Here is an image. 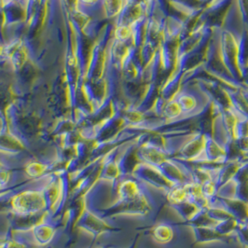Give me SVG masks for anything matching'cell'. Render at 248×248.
Returning a JSON list of instances; mask_svg holds the SVG:
<instances>
[{
    "mask_svg": "<svg viewBox=\"0 0 248 248\" xmlns=\"http://www.w3.org/2000/svg\"><path fill=\"white\" fill-rule=\"evenodd\" d=\"M151 211V205L148 195L143 190L138 196L132 199L119 200L111 207L105 210V217H113L118 215L147 216Z\"/></svg>",
    "mask_w": 248,
    "mask_h": 248,
    "instance_id": "obj_1",
    "label": "cell"
},
{
    "mask_svg": "<svg viewBox=\"0 0 248 248\" xmlns=\"http://www.w3.org/2000/svg\"><path fill=\"white\" fill-rule=\"evenodd\" d=\"M134 175L139 181L148 183L150 186L168 191L174 185L161 172L158 167L141 163L135 171Z\"/></svg>",
    "mask_w": 248,
    "mask_h": 248,
    "instance_id": "obj_2",
    "label": "cell"
},
{
    "mask_svg": "<svg viewBox=\"0 0 248 248\" xmlns=\"http://www.w3.org/2000/svg\"><path fill=\"white\" fill-rule=\"evenodd\" d=\"M205 140L206 137L202 134L198 133L188 141H186L180 149L172 152L170 159L188 161L202 159Z\"/></svg>",
    "mask_w": 248,
    "mask_h": 248,
    "instance_id": "obj_3",
    "label": "cell"
},
{
    "mask_svg": "<svg viewBox=\"0 0 248 248\" xmlns=\"http://www.w3.org/2000/svg\"><path fill=\"white\" fill-rule=\"evenodd\" d=\"M13 205L21 214H34L44 209L45 196L37 191H26L13 199Z\"/></svg>",
    "mask_w": 248,
    "mask_h": 248,
    "instance_id": "obj_4",
    "label": "cell"
},
{
    "mask_svg": "<svg viewBox=\"0 0 248 248\" xmlns=\"http://www.w3.org/2000/svg\"><path fill=\"white\" fill-rule=\"evenodd\" d=\"M218 202L219 206L223 207L238 221H246L248 219V203L236 199L233 196H224L217 194L211 204Z\"/></svg>",
    "mask_w": 248,
    "mask_h": 248,
    "instance_id": "obj_5",
    "label": "cell"
},
{
    "mask_svg": "<svg viewBox=\"0 0 248 248\" xmlns=\"http://www.w3.org/2000/svg\"><path fill=\"white\" fill-rule=\"evenodd\" d=\"M174 185H184L191 182L189 174L176 161L168 159L158 167Z\"/></svg>",
    "mask_w": 248,
    "mask_h": 248,
    "instance_id": "obj_6",
    "label": "cell"
},
{
    "mask_svg": "<svg viewBox=\"0 0 248 248\" xmlns=\"http://www.w3.org/2000/svg\"><path fill=\"white\" fill-rule=\"evenodd\" d=\"M138 156L143 163L159 167L163 161L170 159L171 152L158 149L149 144H138Z\"/></svg>",
    "mask_w": 248,
    "mask_h": 248,
    "instance_id": "obj_7",
    "label": "cell"
},
{
    "mask_svg": "<svg viewBox=\"0 0 248 248\" xmlns=\"http://www.w3.org/2000/svg\"><path fill=\"white\" fill-rule=\"evenodd\" d=\"M248 160V158H246V159H242V160L225 161V163L217 171L216 178H215L218 191L221 188H223L227 184H229L230 182L232 181V178L235 175L237 171L239 170V168Z\"/></svg>",
    "mask_w": 248,
    "mask_h": 248,
    "instance_id": "obj_8",
    "label": "cell"
},
{
    "mask_svg": "<svg viewBox=\"0 0 248 248\" xmlns=\"http://www.w3.org/2000/svg\"><path fill=\"white\" fill-rule=\"evenodd\" d=\"M143 163L138 156V144L131 146L124 152V155L119 158V166L122 176L133 175L137 167Z\"/></svg>",
    "mask_w": 248,
    "mask_h": 248,
    "instance_id": "obj_9",
    "label": "cell"
},
{
    "mask_svg": "<svg viewBox=\"0 0 248 248\" xmlns=\"http://www.w3.org/2000/svg\"><path fill=\"white\" fill-rule=\"evenodd\" d=\"M194 232V244L195 245H204L212 242H223L228 243L232 241L234 238L232 236H225L220 234L215 228L203 227V228H194L192 229Z\"/></svg>",
    "mask_w": 248,
    "mask_h": 248,
    "instance_id": "obj_10",
    "label": "cell"
},
{
    "mask_svg": "<svg viewBox=\"0 0 248 248\" xmlns=\"http://www.w3.org/2000/svg\"><path fill=\"white\" fill-rule=\"evenodd\" d=\"M232 182L235 186L233 197L248 203V160L239 168Z\"/></svg>",
    "mask_w": 248,
    "mask_h": 248,
    "instance_id": "obj_11",
    "label": "cell"
},
{
    "mask_svg": "<svg viewBox=\"0 0 248 248\" xmlns=\"http://www.w3.org/2000/svg\"><path fill=\"white\" fill-rule=\"evenodd\" d=\"M121 181V180H119ZM143 186H141L138 179H124L118 183V195L119 200L135 198L143 191Z\"/></svg>",
    "mask_w": 248,
    "mask_h": 248,
    "instance_id": "obj_12",
    "label": "cell"
},
{
    "mask_svg": "<svg viewBox=\"0 0 248 248\" xmlns=\"http://www.w3.org/2000/svg\"><path fill=\"white\" fill-rule=\"evenodd\" d=\"M148 234L158 244H169L174 238V229L168 223H158L150 228Z\"/></svg>",
    "mask_w": 248,
    "mask_h": 248,
    "instance_id": "obj_13",
    "label": "cell"
},
{
    "mask_svg": "<svg viewBox=\"0 0 248 248\" xmlns=\"http://www.w3.org/2000/svg\"><path fill=\"white\" fill-rule=\"evenodd\" d=\"M202 158L210 161H225L226 151L215 138H206Z\"/></svg>",
    "mask_w": 248,
    "mask_h": 248,
    "instance_id": "obj_14",
    "label": "cell"
},
{
    "mask_svg": "<svg viewBox=\"0 0 248 248\" xmlns=\"http://www.w3.org/2000/svg\"><path fill=\"white\" fill-rule=\"evenodd\" d=\"M188 200L195 203L201 210H205L210 206V202L205 198L202 192V186L193 182L187 183L186 185Z\"/></svg>",
    "mask_w": 248,
    "mask_h": 248,
    "instance_id": "obj_15",
    "label": "cell"
},
{
    "mask_svg": "<svg viewBox=\"0 0 248 248\" xmlns=\"http://www.w3.org/2000/svg\"><path fill=\"white\" fill-rule=\"evenodd\" d=\"M217 224V222L211 218L205 210H201L191 219L181 222V223H177L176 225L189 226L192 229H194V228H203V227L215 228V226Z\"/></svg>",
    "mask_w": 248,
    "mask_h": 248,
    "instance_id": "obj_16",
    "label": "cell"
},
{
    "mask_svg": "<svg viewBox=\"0 0 248 248\" xmlns=\"http://www.w3.org/2000/svg\"><path fill=\"white\" fill-rule=\"evenodd\" d=\"M170 206L174 209L185 221L191 219L197 213L201 211L198 206L189 200H186L185 202H182L177 204H173Z\"/></svg>",
    "mask_w": 248,
    "mask_h": 248,
    "instance_id": "obj_17",
    "label": "cell"
},
{
    "mask_svg": "<svg viewBox=\"0 0 248 248\" xmlns=\"http://www.w3.org/2000/svg\"><path fill=\"white\" fill-rule=\"evenodd\" d=\"M186 184L184 185H174L172 186L166 194L167 202L170 205L177 204L182 202H185L188 200L187 196V190H186Z\"/></svg>",
    "mask_w": 248,
    "mask_h": 248,
    "instance_id": "obj_18",
    "label": "cell"
},
{
    "mask_svg": "<svg viewBox=\"0 0 248 248\" xmlns=\"http://www.w3.org/2000/svg\"><path fill=\"white\" fill-rule=\"evenodd\" d=\"M239 221L234 218L231 217L221 222H218L215 226V229L222 235L231 236L232 233H235L236 229Z\"/></svg>",
    "mask_w": 248,
    "mask_h": 248,
    "instance_id": "obj_19",
    "label": "cell"
},
{
    "mask_svg": "<svg viewBox=\"0 0 248 248\" xmlns=\"http://www.w3.org/2000/svg\"><path fill=\"white\" fill-rule=\"evenodd\" d=\"M205 211L208 214V216L217 223L224 221L226 219H229L231 217H233L230 213L226 211L221 206L210 205L208 208L205 209Z\"/></svg>",
    "mask_w": 248,
    "mask_h": 248,
    "instance_id": "obj_20",
    "label": "cell"
},
{
    "mask_svg": "<svg viewBox=\"0 0 248 248\" xmlns=\"http://www.w3.org/2000/svg\"><path fill=\"white\" fill-rule=\"evenodd\" d=\"M215 178L205 182L203 185L201 186H202V192L203 196L209 201L210 205H211L213 201L216 198V196L218 194V190L217 187V183H216Z\"/></svg>",
    "mask_w": 248,
    "mask_h": 248,
    "instance_id": "obj_21",
    "label": "cell"
},
{
    "mask_svg": "<svg viewBox=\"0 0 248 248\" xmlns=\"http://www.w3.org/2000/svg\"><path fill=\"white\" fill-rule=\"evenodd\" d=\"M239 241L248 248V219L238 223L235 232Z\"/></svg>",
    "mask_w": 248,
    "mask_h": 248,
    "instance_id": "obj_22",
    "label": "cell"
},
{
    "mask_svg": "<svg viewBox=\"0 0 248 248\" xmlns=\"http://www.w3.org/2000/svg\"><path fill=\"white\" fill-rule=\"evenodd\" d=\"M45 169H46V165L34 162V163L28 165L26 171H27L28 174H30L33 176H37V175L41 174L42 172H45Z\"/></svg>",
    "mask_w": 248,
    "mask_h": 248,
    "instance_id": "obj_23",
    "label": "cell"
},
{
    "mask_svg": "<svg viewBox=\"0 0 248 248\" xmlns=\"http://www.w3.org/2000/svg\"><path fill=\"white\" fill-rule=\"evenodd\" d=\"M235 143L243 154H248V137L235 138Z\"/></svg>",
    "mask_w": 248,
    "mask_h": 248,
    "instance_id": "obj_24",
    "label": "cell"
},
{
    "mask_svg": "<svg viewBox=\"0 0 248 248\" xmlns=\"http://www.w3.org/2000/svg\"><path fill=\"white\" fill-rule=\"evenodd\" d=\"M139 236L140 234L138 233L136 237H135V239H134V242H133V244L131 245V247L130 248H137V244H138V240H139Z\"/></svg>",
    "mask_w": 248,
    "mask_h": 248,
    "instance_id": "obj_25",
    "label": "cell"
}]
</instances>
